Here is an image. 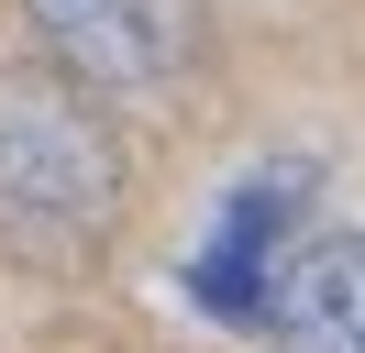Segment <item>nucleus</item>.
<instances>
[{"label": "nucleus", "instance_id": "nucleus-1", "mask_svg": "<svg viewBox=\"0 0 365 353\" xmlns=\"http://www.w3.org/2000/svg\"><path fill=\"white\" fill-rule=\"evenodd\" d=\"M122 132L67 66H0V254L34 276H89L122 232Z\"/></svg>", "mask_w": 365, "mask_h": 353}, {"label": "nucleus", "instance_id": "nucleus-2", "mask_svg": "<svg viewBox=\"0 0 365 353\" xmlns=\"http://www.w3.org/2000/svg\"><path fill=\"white\" fill-rule=\"evenodd\" d=\"M78 88H155L188 66V0H23Z\"/></svg>", "mask_w": 365, "mask_h": 353}, {"label": "nucleus", "instance_id": "nucleus-3", "mask_svg": "<svg viewBox=\"0 0 365 353\" xmlns=\"http://www.w3.org/2000/svg\"><path fill=\"white\" fill-rule=\"evenodd\" d=\"M266 331L288 353H365V232H310L266 276Z\"/></svg>", "mask_w": 365, "mask_h": 353}]
</instances>
